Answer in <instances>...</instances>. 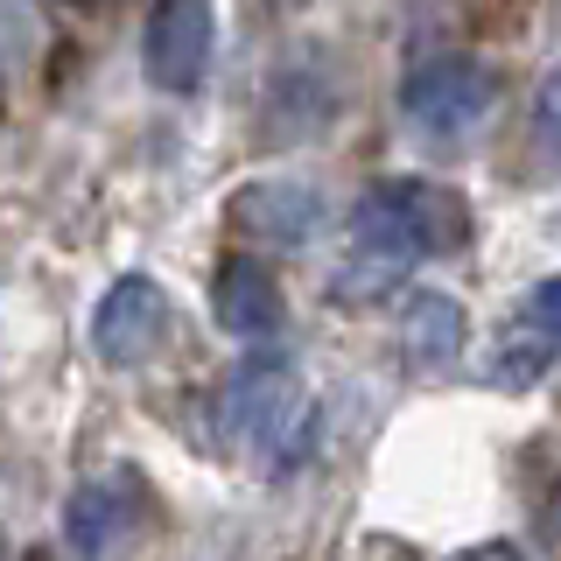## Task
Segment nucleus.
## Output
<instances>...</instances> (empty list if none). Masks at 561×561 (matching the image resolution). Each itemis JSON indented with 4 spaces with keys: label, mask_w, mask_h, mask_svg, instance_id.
I'll return each instance as SVG.
<instances>
[{
    "label": "nucleus",
    "mask_w": 561,
    "mask_h": 561,
    "mask_svg": "<svg viewBox=\"0 0 561 561\" xmlns=\"http://www.w3.org/2000/svg\"><path fill=\"white\" fill-rule=\"evenodd\" d=\"M218 428L225 443L245 449L267 478L280 470H295L316 443V408L302 393V379H295L288 358H274V351H260V358H245L232 379L218 386Z\"/></svg>",
    "instance_id": "1"
},
{
    "label": "nucleus",
    "mask_w": 561,
    "mask_h": 561,
    "mask_svg": "<svg viewBox=\"0 0 561 561\" xmlns=\"http://www.w3.org/2000/svg\"><path fill=\"white\" fill-rule=\"evenodd\" d=\"M470 245V204L463 190L428 183V175H393V183H373L351 210V253L393 260V267H414V260H443Z\"/></svg>",
    "instance_id": "2"
},
{
    "label": "nucleus",
    "mask_w": 561,
    "mask_h": 561,
    "mask_svg": "<svg viewBox=\"0 0 561 561\" xmlns=\"http://www.w3.org/2000/svg\"><path fill=\"white\" fill-rule=\"evenodd\" d=\"M491 105H499V78H491L478 57H421L408 78H400V113L435 140L478 134Z\"/></svg>",
    "instance_id": "3"
},
{
    "label": "nucleus",
    "mask_w": 561,
    "mask_h": 561,
    "mask_svg": "<svg viewBox=\"0 0 561 561\" xmlns=\"http://www.w3.org/2000/svg\"><path fill=\"white\" fill-rule=\"evenodd\" d=\"M218 43V14L210 0H154L148 28H140V64H148L154 92H197Z\"/></svg>",
    "instance_id": "4"
},
{
    "label": "nucleus",
    "mask_w": 561,
    "mask_h": 561,
    "mask_svg": "<svg viewBox=\"0 0 561 561\" xmlns=\"http://www.w3.org/2000/svg\"><path fill=\"white\" fill-rule=\"evenodd\" d=\"M330 204L316 183H295V175H267V183H245L232 204H225V225L253 245H274V253H302V245L323 232Z\"/></svg>",
    "instance_id": "5"
},
{
    "label": "nucleus",
    "mask_w": 561,
    "mask_h": 561,
    "mask_svg": "<svg viewBox=\"0 0 561 561\" xmlns=\"http://www.w3.org/2000/svg\"><path fill=\"white\" fill-rule=\"evenodd\" d=\"M169 337V295L154 274H119L92 309V351L105 365H140Z\"/></svg>",
    "instance_id": "6"
},
{
    "label": "nucleus",
    "mask_w": 561,
    "mask_h": 561,
    "mask_svg": "<svg viewBox=\"0 0 561 561\" xmlns=\"http://www.w3.org/2000/svg\"><path fill=\"white\" fill-rule=\"evenodd\" d=\"M210 316H218L232 337H253V344L280 337V323H288V302H280L267 260H253V253L218 260V274H210Z\"/></svg>",
    "instance_id": "7"
},
{
    "label": "nucleus",
    "mask_w": 561,
    "mask_h": 561,
    "mask_svg": "<svg viewBox=\"0 0 561 561\" xmlns=\"http://www.w3.org/2000/svg\"><path fill=\"white\" fill-rule=\"evenodd\" d=\"M134 526H140V484L134 478H92V484L70 491V505H64V540L78 554H113Z\"/></svg>",
    "instance_id": "8"
},
{
    "label": "nucleus",
    "mask_w": 561,
    "mask_h": 561,
    "mask_svg": "<svg viewBox=\"0 0 561 561\" xmlns=\"http://www.w3.org/2000/svg\"><path fill=\"white\" fill-rule=\"evenodd\" d=\"M463 337H470V316L449 302V295L421 288L408 295V309H400V344H408V358L421 373H435V365H456L463 358Z\"/></svg>",
    "instance_id": "9"
},
{
    "label": "nucleus",
    "mask_w": 561,
    "mask_h": 561,
    "mask_svg": "<svg viewBox=\"0 0 561 561\" xmlns=\"http://www.w3.org/2000/svg\"><path fill=\"white\" fill-rule=\"evenodd\" d=\"M548 330H534V323H526L519 330V337H513V330H505V351H499V365H491V373H499V379H513V386H534V373H540V365H548Z\"/></svg>",
    "instance_id": "10"
},
{
    "label": "nucleus",
    "mask_w": 561,
    "mask_h": 561,
    "mask_svg": "<svg viewBox=\"0 0 561 561\" xmlns=\"http://www.w3.org/2000/svg\"><path fill=\"white\" fill-rule=\"evenodd\" d=\"M534 148H540L548 169H561V64L548 70V84H540V99H534Z\"/></svg>",
    "instance_id": "11"
},
{
    "label": "nucleus",
    "mask_w": 561,
    "mask_h": 561,
    "mask_svg": "<svg viewBox=\"0 0 561 561\" xmlns=\"http://www.w3.org/2000/svg\"><path fill=\"white\" fill-rule=\"evenodd\" d=\"M526 323L548 330V337H561V274H548L534 295H526Z\"/></svg>",
    "instance_id": "12"
}]
</instances>
